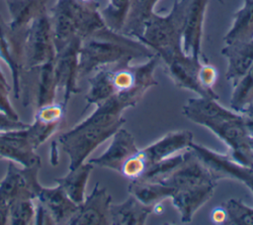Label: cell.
<instances>
[{"label":"cell","mask_w":253,"mask_h":225,"mask_svg":"<svg viewBox=\"0 0 253 225\" xmlns=\"http://www.w3.org/2000/svg\"><path fill=\"white\" fill-rule=\"evenodd\" d=\"M183 114L192 122L203 125L229 148L228 156L238 164L253 166V134L248 128V115L221 106L217 99L189 98Z\"/></svg>","instance_id":"6da1fadb"},{"label":"cell","mask_w":253,"mask_h":225,"mask_svg":"<svg viewBox=\"0 0 253 225\" xmlns=\"http://www.w3.org/2000/svg\"><path fill=\"white\" fill-rule=\"evenodd\" d=\"M136 147L133 136L121 127L112 136V141L107 150L99 157L90 159L88 162L93 166L121 171L124 164L134 154Z\"/></svg>","instance_id":"9a60e30c"},{"label":"cell","mask_w":253,"mask_h":225,"mask_svg":"<svg viewBox=\"0 0 253 225\" xmlns=\"http://www.w3.org/2000/svg\"><path fill=\"white\" fill-rule=\"evenodd\" d=\"M232 86L230 109L238 113H243L253 103V65Z\"/></svg>","instance_id":"484cf974"},{"label":"cell","mask_w":253,"mask_h":225,"mask_svg":"<svg viewBox=\"0 0 253 225\" xmlns=\"http://www.w3.org/2000/svg\"><path fill=\"white\" fill-rule=\"evenodd\" d=\"M40 169L41 166L19 169L14 162H9L7 171L0 181V201L8 204L20 197L36 199L37 191L41 185L38 178Z\"/></svg>","instance_id":"8fae6325"},{"label":"cell","mask_w":253,"mask_h":225,"mask_svg":"<svg viewBox=\"0 0 253 225\" xmlns=\"http://www.w3.org/2000/svg\"><path fill=\"white\" fill-rule=\"evenodd\" d=\"M81 39H75L61 51L56 53L53 69L57 89L63 91L62 101L60 102L66 109L72 95L80 92L78 85V55Z\"/></svg>","instance_id":"30bf717a"},{"label":"cell","mask_w":253,"mask_h":225,"mask_svg":"<svg viewBox=\"0 0 253 225\" xmlns=\"http://www.w3.org/2000/svg\"><path fill=\"white\" fill-rule=\"evenodd\" d=\"M123 126L121 123H106L91 115L69 131L60 134L52 142L69 158V169H74L103 142L111 138Z\"/></svg>","instance_id":"277c9868"},{"label":"cell","mask_w":253,"mask_h":225,"mask_svg":"<svg viewBox=\"0 0 253 225\" xmlns=\"http://www.w3.org/2000/svg\"><path fill=\"white\" fill-rule=\"evenodd\" d=\"M159 0H131L128 14L121 34L136 39L141 35L143 26L154 12Z\"/></svg>","instance_id":"d4e9b609"},{"label":"cell","mask_w":253,"mask_h":225,"mask_svg":"<svg viewBox=\"0 0 253 225\" xmlns=\"http://www.w3.org/2000/svg\"><path fill=\"white\" fill-rule=\"evenodd\" d=\"M209 0H188L182 34V49L186 55L204 58L202 40Z\"/></svg>","instance_id":"4fadbf2b"},{"label":"cell","mask_w":253,"mask_h":225,"mask_svg":"<svg viewBox=\"0 0 253 225\" xmlns=\"http://www.w3.org/2000/svg\"><path fill=\"white\" fill-rule=\"evenodd\" d=\"M221 55L227 59L225 77L233 85L253 65V39L226 44Z\"/></svg>","instance_id":"d6986e66"},{"label":"cell","mask_w":253,"mask_h":225,"mask_svg":"<svg viewBox=\"0 0 253 225\" xmlns=\"http://www.w3.org/2000/svg\"><path fill=\"white\" fill-rule=\"evenodd\" d=\"M0 159L23 167L41 166V157L31 144L26 128L0 133Z\"/></svg>","instance_id":"5bb4252c"},{"label":"cell","mask_w":253,"mask_h":225,"mask_svg":"<svg viewBox=\"0 0 253 225\" xmlns=\"http://www.w3.org/2000/svg\"><path fill=\"white\" fill-rule=\"evenodd\" d=\"M243 113H245V114H247V115H249L253 118V107H248Z\"/></svg>","instance_id":"e575fe53"},{"label":"cell","mask_w":253,"mask_h":225,"mask_svg":"<svg viewBox=\"0 0 253 225\" xmlns=\"http://www.w3.org/2000/svg\"><path fill=\"white\" fill-rule=\"evenodd\" d=\"M253 39V0H243V5L233 14L230 29L223 40L225 45Z\"/></svg>","instance_id":"cb8c5ba5"},{"label":"cell","mask_w":253,"mask_h":225,"mask_svg":"<svg viewBox=\"0 0 253 225\" xmlns=\"http://www.w3.org/2000/svg\"><path fill=\"white\" fill-rule=\"evenodd\" d=\"M9 223L12 225H29L34 223L36 214L35 199L29 197L16 198L8 203Z\"/></svg>","instance_id":"83f0119b"},{"label":"cell","mask_w":253,"mask_h":225,"mask_svg":"<svg viewBox=\"0 0 253 225\" xmlns=\"http://www.w3.org/2000/svg\"><path fill=\"white\" fill-rule=\"evenodd\" d=\"M26 71H30L33 78L32 81H23L22 93H25L26 96V94L32 90L34 98L33 104L36 110L42 106L54 103L58 89L54 77L53 61Z\"/></svg>","instance_id":"2e32d148"},{"label":"cell","mask_w":253,"mask_h":225,"mask_svg":"<svg viewBox=\"0 0 253 225\" xmlns=\"http://www.w3.org/2000/svg\"><path fill=\"white\" fill-rule=\"evenodd\" d=\"M93 168L89 162L83 163L74 169H69L66 175L54 178V181L74 203L80 205L85 199L86 185Z\"/></svg>","instance_id":"7402d4cb"},{"label":"cell","mask_w":253,"mask_h":225,"mask_svg":"<svg viewBox=\"0 0 253 225\" xmlns=\"http://www.w3.org/2000/svg\"><path fill=\"white\" fill-rule=\"evenodd\" d=\"M0 112L6 114L12 119L20 120L19 115L12 106L9 99V84L0 81Z\"/></svg>","instance_id":"f546056e"},{"label":"cell","mask_w":253,"mask_h":225,"mask_svg":"<svg viewBox=\"0 0 253 225\" xmlns=\"http://www.w3.org/2000/svg\"><path fill=\"white\" fill-rule=\"evenodd\" d=\"M112 197L106 187L97 182L91 193L85 196L68 225H109L111 224L110 206Z\"/></svg>","instance_id":"7c38bea8"},{"label":"cell","mask_w":253,"mask_h":225,"mask_svg":"<svg viewBox=\"0 0 253 225\" xmlns=\"http://www.w3.org/2000/svg\"><path fill=\"white\" fill-rule=\"evenodd\" d=\"M155 55L138 40L115 32L108 27L81 42L78 55L79 79L96 70L136 58Z\"/></svg>","instance_id":"7a4b0ae2"},{"label":"cell","mask_w":253,"mask_h":225,"mask_svg":"<svg viewBox=\"0 0 253 225\" xmlns=\"http://www.w3.org/2000/svg\"><path fill=\"white\" fill-rule=\"evenodd\" d=\"M11 29L26 33L30 24L40 15L46 12L47 0H5Z\"/></svg>","instance_id":"44dd1931"},{"label":"cell","mask_w":253,"mask_h":225,"mask_svg":"<svg viewBox=\"0 0 253 225\" xmlns=\"http://www.w3.org/2000/svg\"><path fill=\"white\" fill-rule=\"evenodd\" d=\"M204 61H206L205 58L195 57L183 53L165 62L164 66L177 87L191 90L200 97L218 100L216 92L208 90L202 83L201 69Z\"/></svg>","instance_id":"9c48e42d"},{"label":"cell","mask_w":253,"mask_h":225,"mask_svg":"<svg viewBox=\"0 0 253 225\" xmlns=\"http://www.w3.org/2000/svg\"><path fill=\"white\" fill-rule=\"evenodd\" d=\"M190 149L199 160L209 169L213 178L217 181L230 178L241 181L253 193V166H244L233 161L228 154L222 155L205 146L192 142Z\"/></svg>","instance_id":"52a82bcc"},{"label":"cell","mask_w":253,"mask_h":225,"mask_svg":"<svg viewBox=\"0 0 253 225\" xmlns=\"http://www.w3.org/2000/svg\"><path fill=\"white\" fill-rule=\"evenodd\" d=\"M131 0H109L108 5L101 10V15L106 26L121 33L126 20Z\"/></svg>","instance_id":"4316f807"},{"label":"cell","mask_w":253,"mask_h":225,"mask_svg":"<svg viewBox=\"0 0 253 225\" xmlns=\"http://www.w3.org/2000/svg\"><path fill=\"white\" fill-rule=\"evenodd\" d=\"M211 219L214 223L224 224V222H225V212H224V209H223L221 204L219 206L215 207L211 211Z\"/></svg>","instance_id":"1f68e13d"},{"label":"cell","mask_w":253,"mask_h":225,"mask_svg":"<svg viewBox=\"0 0 253 225\" xmlns=\"http://www.w3.org/2000/svg\"><path fill=\"white\" fill-rule=\"evenodd\" d=\"M188 0H175L170 12H155L147 19L137 40L150 49L163 63L183 54L182 34Z\"/></svg>","instance_id":"3957f363"},{"label":"cell","mask_w":253,"mask_h":225,"mask_svg":"<svg viewBox=\"0 0 253 225\" xmlns=\"http://www.w3.org/2000/svg\"><path fill=\"white\" fill-rule=\"evenodd\" d=\"M174 189L162 182L132 179L128 183V192L146 205H158L159 202L171 198Z\"/></svg>","instance_id":"603a6c76"},{"label":"cell","mask_w":253,"mask_h":225,"mask_svg":"<svg viewBox=\"0 0 253 225\" xmlns=\"http://www.w3.org/2000/svg\"><path fill=\"white\" fill-rule=\"evenodd\" d=\"M225 212L224 224L253 225V208L239 199L231 198L221 204Z\"/></svg>","instance_id":"f1b7e54d"},{"label":"cell","mask_w":253,"mask_h":225,"mask_svg":"<svg viewBox=\"0 0 253 225\" xmlns=\"http://www.w3.org/2000/svg\"><path fill=\"white\" fill-rule=\"evenodd\" d=\"M9 221V213H8V204L0 201V225H5Z\"/></svg>","instance_id":"d6a6232c"},{"label":"cell","mask_w":253,"mask_h":225,"mask_svg":"<svg viewBox=\"0 0 253 225\" xmlns=\"http://www.w3.org/2000/svg\"><path fill=\"white\" fill-rule=\"evenodd\" d=\"M56 49L48 12L37 17L28 27L24 39L25 71L54 61Z\"/></svg>","instance_id":"8992f818"},{"label":"cell","mask_w":253,"mask_h":225,"mask_svg":"<svg viewBox=\"0 0 253 225\" xmlns=\"http://www.w3.org/2000/svg\"><path fill=\"white\" fill-rule=\"evenodd\" d=\"M36 199L47 209L55 224H67L79 206L67 196L59 185L44 187L41 184Z\"/></svg>","instance_id":"e0dca14e"},{"label":"cell","mask_w":253,"mask_h":225,"mask_svg":"<svg viewBox=\"0 0 253 225\" xmlns=\"http://www.w3.org/2000/svg\"><path fill=\"white\" fill-rule=\"evenodd\" d=\"M30 124L24 123L21 120H15L7 116L6 114L0 112V133L11 131V130H18V129H25L29 127Z\"/></svg>","instance_id":"4dcf8cb0"},{"label":"cell","mask_w":253,"mask_h":225,"mask_svg":"<svg viewBox=\"0 0 253 225\" xmlns=\"http://www.w3.org/2000/svg\"><path fill=\"white\" fill-rule=\"evenodd\" d=\"M157 205H146L130 194L124 202L110 206L111 224L114 225H143Z\"/></svg>","instance_id":"ffe728a7"},{"label":"cell","mask_w":253,"mask_h":225,"mask_svg":"<svg viewBox=\"0 0 253 225\" xmlns=\"http://www.w3.org/2000/svg\"><path fill=\"white\" fill-rule=\"evenodd\" d=\"M0 81L4 82V83H6V84H9L8 81H7V78H6V76H5V74H4V72H3V70H2L1 67H0Z\"/></svg>","instance_id":"836d02e7"},{"label":"cell","mask_w":253,"mask_h":225,"mask_svg":"<svg viewBox=\"0 0 253 225\" xmlns=\"http://www.w3.org/2000/svg\"><path fill=\"white\" fill-rule=\"evenodd\" d=\"M194 142L193 133L187 130L167 133L149 146L138 149L123 166L120 173L129 180L140 178L154 164L187 150Z\"/></svg>","instance_id":"5b68a950"},{"label":"cell","mask_w":253,"mask_h":225,"mask_svg":"<svg viewBox=\"0 0 253 225\" xmlns=\"http://www.w3.org/2000/svg\"><path fill=\"white\" fill-rule=\"evenodd\" d=\"M216 184H205L190 188L175 189L171 200L178 210L183 223L192 221L193 215L212 196Z\"/></svg>","instance_id":"ac0fdd59"},{"label":"cell","mask_w":253,"mask_h":225,"mask_svg":"<svg viewBox=\"0 0 253 225\" xmlns=\"http://www.w3.org/2000/svg\"><path fill=\"white\" fill-rule=\"evenodd\" d=\"M26 33L14 31L0 14V58L9 66L12 89L17 99L22 94L24 66V39Z\"/></svg>","instance_id":"ba28073f"}]
</instances>
